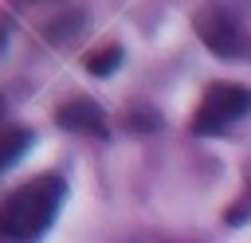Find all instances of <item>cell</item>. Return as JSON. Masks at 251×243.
Listing matches in <instances>:
<instances>
[{
	"instance_id": "1",
	"label": "cell",
	"mask_w": 251,
	"mask_h": 243,
	"mask_svg": "<svg viewBox=\"0 0 251 243\" xmlns=\"http://www.w3.org/2000/svg\"><path fill=\"white\" fill-rule=\"evenodd\" d=\"M63 192L67 188H63L59 176H35V180L20 184L0 204V231L8 239H16V243L39 239L51 227V219H55V212L63 204Z\"/></svg>"
},
{
	"instance_id": "2",
	"label": "cell",
	"mask_w": 251,
	"mask_h": 243,
	"mask_svg": "<svg viewBox=\"0 0 251 243\" xmlns=\"http://www.w3.org/2000/svg\"><path fill=\"white\" fill-rule=\"evenodd\" d=\"M243 114H251V90L239 82H212L204 90L196 118H192V133H200V137L224 133V125L243 118Z\"/></svg>"
},
{
	"instance_id": "3",
	"label": "cell",
	"mask_w": 251,
	"mask_h": 243,
	"mask_svg": "<svg viewBox=\"0 0 251 243\" xmlns=\"http://www.w3.org/2000/svg\"><path fill=\"white\" fill-rule=\"evenodd\" d=\"M196 35H200L204 47H208L212 55H220V59H235V55H243V27H239L235 16L224 12V8H208V12H200V16H196Z\"/></svg>"
},
{
	"instance_id": "4",
	"label": "cell",
	"mask_w": 251,
	"mask_h": 243,
	"mask_svg": "<svg viewBox=\"0 0 251 243\" xmlns=\"http://www.w3.org/2000/svg\"><path fill=\"white\" fill-rule=\"evenodd\" d=\"M55 122L63 129H75V133H94V137H106V118L102 110L90 102V98H71L55 110Z\"/></svg>"
},
{
	"instance_id": "5",
	"label": "cell",
	"mask_w": 251,
	"mask_h": 243,
	"mask_svg": "<svg viewBox=\"0 0 251 243\" xmlns=\"http://www.w3.org/2000/svg\"><path fill=\"white\" fill-rule=\"evenodd\" d=\"M122 125H126L129 133H153V129H161V114L149 110L145 102H133V106L122 110Z\"/></svg>"
},
{
	"instance_id": "6",
	"label": "cell",
	"mask_w": 251,
	"mask_h": 243,
	"mask_svg": "<svg viewBox=\"0 0 251 243\" xmlns=\"http://www.w3.org/2000/svg\"><path fill=\"white\" fill-rule=\"evenodd\" d=\"M118 63H122V47H118V43H110V47H102V51H90V55H86V71H90L94 78L114 74V71H118Z\"/></svg>"
},
{
	"instance_id": "7",
	"label": "cell",
	"mask_w": 251,
	"mask_h": 243,
	"mask_svg": "<svg viewBox=\"0 0 251 243\" xmlns=\"http://www.w3.org/2000/svg\"><path fill=\"white\" fill-rule=\"evenodd\" d=\"M27 141H31V133L27 129H8V133H0V172L27 149Z\"/></svg>"
},
{
	"instance_id": "8",
	"label": "cell",
	"mask_w": 251,
	"mask_h": 243,
	"mask_svg": "<svg viewBox=\"0 0 251 243\" xmlns=\"http://www.w3.org/2000/svg\"><path fill=\"white\" fill-rule=\"evenodd\" d=\"M78 24H82V16H78V12H71V20H67V24H63V16H59V20H55V24L47 27L51 43H67V35H71V31H75Z\"/></svg>"
},
{
	"instance_id": "9",
	"label": "cell",
	"mask_w": 251,
	"mask_h": 243,
	"mask_svg": "<svg viewBox=\"0 0 251 243\" xmlns=\"http://www.w3.org/2000/svg\"><path fill=\"white\" fill-rule=\"evenodd\" d=\"M247 212H251V192H243V200H239V204H235V208L227 212V223H239V219H243Z\"/></svg>"
},
{
	"instance_id": "10",
	"label": "cell",
	"mask_w": 251,
	"mask_h": 243,
	"mask_svg": "<svg viewBox=\"0 0 251 243\" xmlns=\"http://www.w3.org/2000/svg\"><path fill=\"white\" fill-rule=\"evenodd\" d=\"M0 110H4V98H0Z\"/></svg>"
}]
</instances>
